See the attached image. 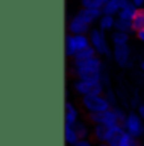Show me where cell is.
Wrapping results in <instances>:
<instances>
[{"instance_id": "24", "label": "cell", "mask_w": 144, "mask_h": 146, "mask_svg": "<svg viewBox=\"0 0 144 146\" xmlns=\"http://www.w3.org/2000/svg\"><path fill=\"white\" fill-rule=\"evenodd\" d=\"M136 39L141 42V46L144 48V29H143V31H137V33H136Z\"/></svg>"}, {"instance_id": "4", "label": "cell", "mask_w": 144, "mask_h": 146, "mask_svg": "<svg viewBox=\"0 0 144 146\" xmlns=\"http://www.w3.org/2000/svg\"><path fill=\"white\" fill-rule=\"evenodd\" d=\"M71 90L78 95H88V94H104L105 83L104 80H83V78H71Z\"/></svg>"}, {"instance_id": "18", "label": "cell", "mask_w": 144, "mask_h": 146, "mask_svg": "<svg viewBox=\"0 0 144 146\" xmlns=\"http://www.w3.org/2000/svg\"><path fill=\"white\" fill-rule=\"evenodd\" d=\"M93 56H97V51L93 49V46L90 44L88 48H85V49H81V51H78L75 56H73L71 60L75 61H81V60H88V58H93Z\"/></svg>"}, {"instance_id": "3", "label": "cell", "mask_w": 144, "mask_h": 146, "mask_svg": "<svg viewBox=\"0 0 144 146\" xmlns=\"http://www.w3.org/2000/svg\"><path fill=\"white\" fill-rule=\"evenodd\" d=\"M90 37V44L93 46V49L97 51L98 56L102 58H112V42H110V37L107 36V33H104L102 29H98L97 26H93L88 33Z\"/></svg>"}, {"instance_id": "9", "label": "cell", "mask_w": 144, "mask_h": 146, "mask_svg": "<svg viewBox=\"0 0 144 146\" xmlns=\"http://www.w3.org/2000/svg\"><path fill=\"white\" fill-rule=\"evenodd\" d=\"M81 107L80 104H75L73 100H66L65 102V124H71L75 126L80 119H81Z\"/></svg>"}, {"instance_id": "25", "label": "cell", "mask_w": 144, "mask_h": 146, "mask_svg": "<svg viewBox=\"0 0 144 146\" xmlns=\"http://www.w3.org/2000/svg\"><path fill=\"white\" fill-rule=\"evenodd\" d=\"M137 114L143 117V121H144V104H139L137 106Z\"/></svg>"}, {"instance_id": "16", "label": "cell", "mask_w": 144, "mask_h": 146, "mask_svg": "<svg viewBox=\"0 0 144 146\" xmlns=\"http://www.w3.org/2000/svg\"><path fill=\"white\" fill-rule=\"evenodd\" d=\"M110 42L112 46H119V44H129L131 42V33H124V31H112L110 33Z\"/></svg>"}, {"instance_id": "10", "label": "cell", "mask_w": 144, "mask_h": 146, "mask_svg": "<svg viewBox=\"0 0 144 146\" xmlns=\"http://www.w3.org/2000/svg\"><path fill=\"white\" fill-rule=\"evenodd\" d=\"M112 131H114V127H110L107 124H93L92 126V139L95 143H108Z\"/></svg>"}, {"instance_id": "7", "label": "cell", "mask_w": 144, "mask_h": 146, "mask_svg": "<svg viewBox=\"0 0 144 146\" xmlns=\"http://www.w3.org/2000/svg\"><path fill=\"white\" fill-rule=\"evenodd\" d=\"M112 60L115 61L117 66L120 68H127L131 66V60H132V51L129 44H119L112 48Z\"/></svg>"}, {"instance_id": "17", "label": "cell", "mask_w": 144, "mask_h": 146, "mask_svg": "<svg viewBox=\"0 0 144 146\" xmlns=\"http://www.w3.org/2000/svg\"><path fill=\"white\" fill-rule=\"evenodd\" d=\"M78 139H80V134H78L76 127L71 124H65V143H66V146H73Z\"/></svg>"}, {"instance_id": "13", "label": "cell", "mask_w": 144, "mask_h": 146, "mask_svg": "<svg viewBox=\"0 0 144 146\" xmlns=\"http://www.w3.org/2000/svg\"><path fill=\"white\" fill-rule=\"evenodd\" d=\"M124 2L126 0H107L102 7V14H108V15H119L122 7H124Z\"/></svg>"}, {"instance_id": "28", "label": "cell", "mask_w": 144, "mask_h": 146, "mask_svg": "<svg viewBox=\"0 0 144 146\" xmlns=\"http://www.w3.org/2000/svg\"><path fill=\"white\" fill-rule=\"evenodd\" d=\"M95 146H110L108 143H95Z\"/></svg>"}, {"instance_id": "22", "label": "cell", "mask_w": 144, "mask_h": 146, "mask_svg": "<svg viewBox=\"0 0 144 146\" xmlns=\"http://www.w3.org/2000/svg\"><path fill=\"white\" fill-rule=\"evenodd\" d=\"M139 145H141V139H137V138L131 136L129 133H126V134L122 136L120 143H119V146H139Z\"/></svg>"}, {"instance_id": "5", "label": "cell", "mask_w": 144, "mask_h": 146, "mask_svg": "<svg viewBox=\"0 0 144 146\" xmlns=\"http://www.w3.org/2000/svg\"><path fill=\"white\" fill-rule=\"evenodd\" d=\"M88 46H90L88 34H70V33H66V36H65V56L68 60H71L78 51H81Z\"/></svg>"}, {"instance_id": "2", "label": "cell", "mask_w": 144, "mask_h": 146, "mask_svg": "<svg viewBox=\"0 0 144 146\" xmlns=\"http://www.w3.org/2000/svg\"><path fill=\"white\" fill-rule=\"evenodd\" d=\"M78 104L83 110V115L100 114V112H105L114 106L105 92L104 94H88V95L78 97Z\"/></svg>"}, {"instance_id": "11", "label": "cell", "mask_w": 144, "mask_h": 146, "mask_svg": "<svg viewBox=\"0 0 144 146\" xmlns=\"http://www.w3.org/2000/svg\"><path fill=\"white\" fill-rule=\"evenodd\" d=\"M75 14H76L81 21H85L87 24L95 26L97 21H98V17L102 15V10H98V9H85V7H80Z\"/></svg>"}, {"instance_id": "19", "label": "cell", "mask_w": 144, "mask_h": 146, "mask_svg": "<svg viewBox=\"0 0 144 146\" xmlns=\"http://www.w3.org/2000/svg\"><path fill=\"white\" fill-rule=\"evenodd\" d=\"M132 27H134V34L137 31H143L144 29V9H139L132 19Z\"/></svg>"}, {"instance_id": "30", "label": "cell", "mask_w": 144, "mask_h": 146, "mask_svg": "<svg viewBox=\"0 0 144 146\" xmlns=\"http://www.w3.org/2000/svg\"><path fill=\"white\" fill-rule=\"evenodd\" d=\"M143 9H144V7H143Z\"/></svg>"}, {"instance_id": "8", "label": "cell", "mask_w": 144, "mask_h": 146, "mask_svg": "<svg viewBox=\"0 0 144 146\" xmlns=\"http://www.w3.org/2000/svg\"><path fill=\"white\" fill-rule=\"evenodd\" d=\"M92 27L93 26H90L85 21H81L76 14H73L71 17L66 21V33H70V34H88Z\"/></svg>"}, {"instance_id": "12", "label": "cell", "mask_w": 144, "mask_h": 146, "mask_svg": "<svg viewBox=\"0 0 144 146\" xmlns=\"http://www.w3.org/2000/svg\"><path fill=\"white\" fill-rule=\"evenodd\" d=\"M115 24H117V17L115 15H108V14H102L100 17H98V21H97V27L98 29H102L104 33H112V31H115Z\"/></svg>"}, {"instance_id": "26", "label": "cell", "mask_w": 144, "mask_h": 146, "mask_svg": "<svg viewBox=\"0 0 144 146\" xmlns=\"http://www.w3.org/2000/svg\"><path fill=\"white\" fill-rule=\"evenodd\" d=\"M131 2H134L139 9H143V7H144V0H131Z\"/></svg>"}, {"instance_id": "15", "label": "cell", "mask_w": 144, "mask_h": 146, "mask_svg": "<svg viewBox=\"0 0 144 146\" xmlns=\"http://www.w3.org/2000/svg\"><path fill=\"white\" fill-rule=\"evenodd\" d=\"M137 10H139V7H137V5H136L134 2H131V0H126V2H124V7H122L120 14H119L117 17H120V19H129V21H132Z\"/></svg>"}, {"instance_id": "29", "label": "cell", "mask_w": 144, "mask_h": 146, "mask_svg": "<svg viewBox=\"0 0 144 146\" xmlns=\"http://www.w3.org/2000/svg\"><path fill=\"white\" fill-rule=\"evenodd\" d=\"M139 146H144V139H141V145H139Z\"/></svg>"}, {"instance_id": "23", "label": "cell", "mask_w": 144, "mask_h": 146, "mask_svg": "<svg viewBox=\"0 0 144 146\" xmlns=\"http://www.w3.org/2000/svg\"><path fill=\"white\" fill-rule=\"evenodd\" d=\"M73 146H95V141L92 138H80Z\"/></svg>"}, {"instance_id": "1", "label": "cell", "mask_w": 144, "mask_h": 146, "mask_svg": "<svg viewBox=\"0 0 144 146\" xmlns=\"http://www.w3.org/2000/svg\"><path fill=\"white\" fill-rule=\"evenodd\" d=\"M68 75L71 78H83V80H104V58L97 54L93 58L81 61L70 60Z\"/></svg>"}, {"instance_id": "21", "label": "cell", "mask_w": 144, "mask_h": 146, "mask_svg": "<svg viewBox=\"0 0 144 146\" xmlns=\"http://www.w3.org/2000/svg\"><path fill=\"white\" fill-rule=\"evenodd\" d=\"M105 2L107 0H78L80 7H85V9H98V10H102V7H104Z\"/></svg>"}, {"instance_id": "6", "label": "cell", "mask_w": 144, "mask_h": 146, "mask_svg": "<svg viewBox=\"0 0 144 146\" xmlns=\"http://www.w3.org/2000/svg\"><path fill=\"white\" fill-rule=\"evenodd\" d=\"M122 127L126 129V133H129L131 136H134L137 139L144 138V121L143 117L137 114V110L127 112L126 119L122 121Z\"/></svg>"}, {"instance_id": "27", "label": "cell", "mask_w": 144, "mask_h": 146, "mask_svg": "<svg viewBox=\"0 0 144 146\" xmlns=\"http://www.w3.org/2000/svg\"><path fill=\"white\" fill-rule=\"evenodd\" d=\"M139 68H141V72L144 73V60H141V63H139Z\"/></svg>"}, {"instance_id": "14", "label": "cell", "mask_w": 144, "mask_h": 146, "mask_svg": "<svg viewBox=\"0 0 144 146\" xmlns=\"http://www.w3.org/2000/svg\"><path fill=\"white\" fill-rule=\"evenodd\" d=\"M92 126H93V124L87 119V115H83V117L75 124V127H76L80 138H92Z\"/></svg>"}, {"instance_id": "20", "label": "cell", "mask_w": 144, "mask_h": 146, "mask_svg": "<svg viewBox=\"0 0 144 146\" xmlns=\"http://www.w3.org/2000/svg\"><path fill=\"white\" fill-rule=\"evenodd\" d=\"M115 29H119V31H124V33H131V34H134L132 21H129V19H120V17H117Z\"/></svg>"}]
</instances>
